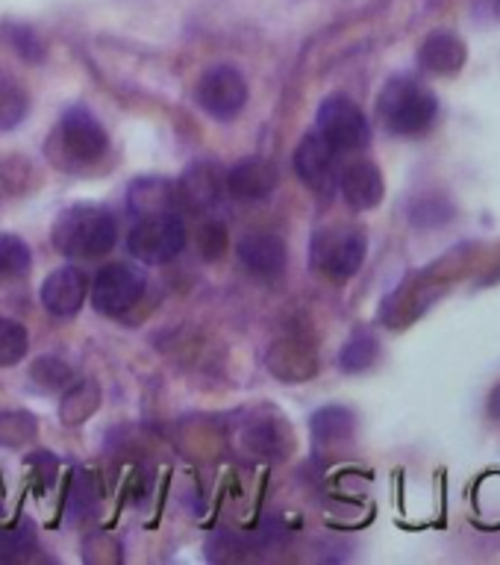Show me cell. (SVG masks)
Instances as JSON below:
<instances>
[{
    "instance_id": "1",
    "label": "cell",
    "mask_w": 500,
    "mask_h": 565,
    "mask_svg": "<svg viewBox=\"0 0 500 565\" xmlns=\"http://www.w3.org/2000/svg\"><path fill=\"white\" fill-rule=\"evenodd\" d=\"M115 236H118V227L113 215L88 203L62 212L53 227V245L68 259H97L109 254Z\"/></svg>"
},
{
    "instance_id": "2",
    "label": "cell",
    "mask_w": 500,
    "mask_h": 565,
    "mask_svg": "<svg viewBox=\"0 0 500 565\" xmlns=\"http://www.w3.org/2000/svg\"><path fill=\"white\" fill-rule=\"evenodd\" d=\"M439 104L430 88L409 77L389 79L377 97V118L395 136H415L436 121Z\"/></svg>"
},
{
    "instance_id": "3",
    "label": "cell",
    "mask_w": 500,
    "mask_h": 565,
    "mask_svg": "<svg viewBox=\"0 0 500 565\" xmlns=\"http://www.w3.org/2000/svg\"><path fill=\"white\" fill-rule=\"evenodd\" d=\"M365 259V236L357 227H330L312 238V265L330 280H351Z\"/></svg>"
},
{
    "instance_id": "4",
    "label": "cell",
    "mask_w": 500,
    "mask_h": 565,
    "mask_svg": "<svg viewBox=\"0 0 500 565\" xmlns=\"http://www.w3.org/2000/svg\"><path fill=\"white\" fill-rule=\"evenodd\" d=\"M148 289V277L130 263H109L92 280V303L104 316H121L139 303Z\"/></svg>"
},
{
    "instance_id": "5",
    "label": "cell",
    "mask_w": 500,
    "mask_h": 565,
    "mask_svg": "<svg viewBox=\"0 0 500 565\" xmlns=\"http://www.w3.org/2000/svg\"><path fill=\"white\" fill-rule=\"evenodd\" d=\"M194 100L203 113H210L219 121L236 118L247 104V79L233 65H212L203 71V77L194 86Z\"/></svg>"
},
{
    "instance_id": "6",
    "label": "cell",
    "mask_w": 500,
    "mask_h": 565,
    "mask_svg": "<svg viewBox=\"0 0 500 565\" xmlns=\"http://www.w3.org/2000/svg\"><path fill=\"white\" fill-rule=\"evenodd\" d=\"M183 247L185 227L174 215H153V218L139 221L127 236V250L145 265L171 263Z\"/></svg>"
},
{
    "instance_id": "7",
    "label": "cell",
    "mask_w": 500,
    "mask_h": 565,
    "mask_svg": "<svg viewBox=\"0 0 500 565\" xmlns=\"http://www.w3.org/2000/svg\"><path fill=\"white\" fill-rule=\"evenodd\" d=\"M318 132L325 136L336 150H360L371 141L369 118L353 100L342 95L327 97L318 106Z\"/></svg>"
},
{
    "instance_id": "8",
    "label": "cell",
    "mask_w": 500,
    "mask_h": 565,
    "mask_svg": "<svg viewBox=\"0 0 500 565\" xmlns=\"http://www.w3.org/2000/svg\"><path fill=\"white\" fill-rule=\"evenodd\" d=\"M56 141H60L62 153L71 159V162H79V166H88L95 159L104 157L106 150V130L100 127L95 115L77 106L71 109L62 118L60 130H56Z\"/></svg>"
},
{
    "instance_id": "9",
    "label": "cell",
    "mask_w": 500,
    "mask_h": 565,
    "mask_svg": "<svg viewBox=\"0 0 500 565\" xmlns=\"http://www.w3.org/2000/svg\"><path fill=\"white\" fill-rule=\"evenodd\" d=\"M336 153L339 150L321 132L304 136L298 150H295V174L304 180V185H309L321 198H327L339 185V177H336Z\"/></svg>"
},
{
    "instance_id": "10",
    "label": "cell",
    "mask_w": 500,
    "mask_h": 565,
    "mask_svg": "<svg viewBox=\"0 0 500 565\" xmlns=\"http://www.w3.org/2000/svg\"><path fill=\"white\" fill-rule=\"evenodd\" d=\"M88 295V280L86 274L74 268V265H65V268H56L53 274H47V280L42 282V303L51 316L71 318L77 316L83 300Z\"/></svg>"
},
{
    "instance_id": "11",
    "label": "cell",
    "mask_w": 500,
    "mask_h": 565,
    "mask_svg": "<svg viewBox=\"0 0 500 565\" xmlns=\"http://www.w3.org/2000/svg\"><path fill=\"white\" fill-rule=\"evenodd\" d=\"M339 189H342V198L353 210H374L383 201V192H386L380 168L369 159L348 162L342 174H339Z\"/></svg>"
},
{
    "instance_id": "12",
    "label": "cell",
    "mask_w": 500,
    "mask_h": 565,
    "mask_svg": "<svg viewBox=\"0 0 500 565\" xmlns=\"http://www.w3.org/2000/svg\"><path fill=\"white\" fill-rule=\"evenodd\" d=\"M224 183L238 201H263L277 189V168L263 157H247L230 168Z\"/></svg>"
},
{
    "instance_id": "13",
    "label": "cell",
    "mask_w": 500,
    "mask_h": 565,
    "mask_svg": "<svg viewBox=\"0 0 500 565\" xmlns=\"http://www.w3.org/2000/svg\"><path fill=\"white\" fill-rule=\"evenodd\" d=\"M238 259L256 277H277L286 268V245L274 233H247L238 242Z\"/></svg>"
},
{
    "instance_id": "14",
    "label": "cell",
    "mask_w": 500,
    "mask_h": 565,
    "mask_svg": "<svg viewBox=\"0 0 500 565\" xmlns=\"http://www.w3.org/2000/svg\"><path fill=\"white\" fill-rule=\"evenodd\" d=\"M221 185H224V177H221L219 168L210 166V162H198L183 174V180L177 185V194L192 210H210L219 203Z\"/></svg>"
},
{
    "instance_id": "15",
    "label": "cell",
    "mask_w": 500,
    "mask_h": 565,
    "mask_svg": "<svg viewBox=\"0 0 500 565\" xmlns=\"http://www.w3.org/2000/svg\"><path fill=\"white\" fill-rule=\"evenodd\" d=\"M466 44L459 42L457 35L450 33H433L427 35V42L418 51V62L424 71L439 74V77H450L466 65Z\"/></svg>"
},
{
    "instance_id": "16",
    "label": "cell",
    "mask_w": 500,
    "mask_h": 565,
    "mask_svg": "<svg viewBox=\"0 0 500 565\" xmlns=\"http://www.w3.org/2000/svg\"><path fill=\"white\" fill-rule=\"evenodd\" d=\"M171 203H174V185H168L166 180H139L130 189V210L145 218L168 215Z\"/></svg>"
},
{
    "instance_id": "17",
    "label": "cell",
    "mask_w": 500,
    "mask_h": 565,
    "mask_svg": "<svg viewBox=\"0 0 500 565\" xmlns=\"http://www.w3.org/2000/svg\"><path fill=\"white\" fill-rule=\"evenodd\" d=\"M268 360H283V365H272V371L280 380H307L316 369V362H312V353L307 348H300L295 342H280L274 344L272 353H268Z\"/></svg>"
},
{
    "instance_id": "18",
    "label": "cell",
    "mask_w": 500,
    "mask_h": 565,
    "mask_svg": "<svg viewBox=\"0 0 500 565\" xmlns=\"http://www.w3.org/2000/svg\"><path fill=\"white\" fill-rule=\"evenodd\" d=\"M26 348H30L26 327L12 321V318H0V365L3 369L18 365L26 356Z\"/></svg>"
},
{
    "instance_id": "19",
    "label": "cell",
    "mask_w": 500,
    "mask_h": 565,
    "mask_svg": "<svg viewBox=\"0 0 500 565\" xmlns=\"http://www.w3.org/2000/svg\"><path fill=\"white\" fill-rule=\"evenodd\" d=\"M26 106H30V100H26L24 88L15 86L12 79L0 77V132L12 130L24 121Z\"/></svg>"
},
{
    "instance_id": "20",
    "label": "cell",
    "mask_w": 500,
    "mask_h": 565,
    "mask_svg": "<svg viewBox=\"0 0 500 565\" xmlns=\"http://www.w3.org/2000/svg\"><path fill=\"white\" fill-rule=\"evenodd\" d=\"M353 430V415L344 406H327L312 418V433L318 441L344 439Z\"/></svg>"
},
{
    "instance_id": "21",
    "label": "cell",
    "mask_w": 500,
    "mask_h": 565,
    "mask_svg": "<svg viewBox=\"0 0 500 565\" xmlns=\"http://www.w3.org/2000/svg\"><path fill=\"white\" fill-rule=\"evenodd\" d=\"M374 360H377V342L371 333L351 335V342L339 353V365L344 371H365Z\"/></svg>"
},
{
    "instance_id": "22",
    "label": "cell",
    "mask_w": 500,
    "mask_h": 565,
    "mask_svg": "<svg viewBox=\"0 0 500 565\" xmlns=\"http://www.w3.org/2000/svg\"><path fill=\"white\" fill-rule=\"evenodd\" d=\"M30 268V247L18 236H0V277H18Z\"/></svg>"
},
{
    "instance_id": "23",
    "label": "cell",
    "mask_w": 500,
    "mask_h": 565,
    "mask_svg": "<svg viewBox=\"0 0 500 565\" xmlns=\"http://www.w3.org/2000/svg\"><path fill=\"white\" fill-rule=\"evenodd\" d=\"M198 247H201V254L206 259H219L224 254V247H227V230H224V224L210 221L206 227H201V233H198Z\"/></svg>"
},
{
    "instance_id": "24",
    "label": "cell",
    "mask_w": 500,
    "mask_h": 565,
    "mask_svg": "<svg viewBox=\"0 0 500 565\" xmlns=\"http://www.w3.org/2000/svg\"><path fill=\"white\" fill-rule=\"evenodd\" d=\"M33 542V533L26 527H12V530H0V554L12 556L18 551H26Z\"/></svg>"
},
{
    "instance_id": "25",
    "label": "cell",
    "mask_w": 500,
    "mask_h": 565,
    "mask_svg": "<svg viewBox=\"0 0 500 565\" xmlns=\"http://www.w3.org/2000/svg\"><path fill=\"white\" fill-rule=\"evenodd\" d=\"M15 44H18V53L26 56V60H42L44 56L42 42H35V35L30 33V30H15Z\"/></svg>"
},
{
    "instance_id": "26",
    "label": "cell",
    "mask_w": 500,
    "mask_h": 565,
    "mask_svg": "<svg viewBox=\"0 0 500 565\" xmlns=\"http://www.w3.org/2000/svg\"><path fill=\"white\" fill-rule=\"evenodd\" d=\"M489 415L500 418V386H494V392L489 395Z\"/></svg>"
},
{
    "instance_id": "27",
    "label": "cell",
    "mask_w": 500,
    "mask_h": 565,
    "mask_svg": "<svg viewBox=\"0 0 500 565\" xmlns=\"http://www.w3.org/2000/svg\"><path fill=\"white\" fill-rule=\"evenodd\" d=\"M0 515H3V503H0Z\"/></svg>"
}]
</instances>
